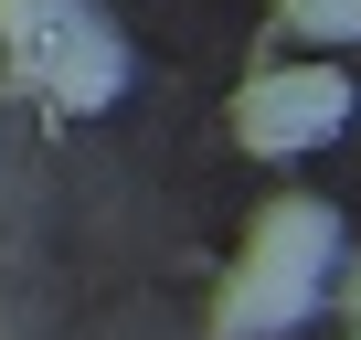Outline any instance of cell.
I'll return each instance as SVG.
<instances>
[{"instance_id":"1","label":"cell","mask_w":361,"mask_h":340,"mask_svg":"<svg viewBox=\"0 0 361 340\" xmlns=\"http://www.w3.org/2000/svg\"><path fill=\"white\" fill-rule=\"evenodd\" d=\"M340 117H350V85H340L329 64H298V75H255V85H245V107H234L245 149H266V159H298V149H319Z\"/></svg>"},{"instance_id":"2","label":"cell","mask_w":361,"mask_h":340,"mask_svg":"<svg viewBox=\"0 0 361 340\" xmlns=\"http://www.w3.org/2000/svg\"><path fill=\"white\" fill-rule=\"evenodd\" d=\"M22 75H32L54 107H106V96H117V32L64 22L54 43H32V54H22Z\"/></svg>"},{"instance_id":"3","label":"cell","mask_w":361,"mask_h":340,"mask_svg":"<svg viewBox=\"0 0 361 340\" xmlns=\"http://www.w3.org/2000/svg\"><path fill=\"white\" fill-rule=\"evenodd\" d=\"M340 255V224H329V202H308V192H276L266 213H255V245H245V266H276V277H308L319 287V266Z\"/></svg>"},{"instance_id":"4","label":"cell","mask_w":361,"mask_h":340,"mask_svg":"<svg viewBox=\"0 0 361 340\" xmlns=\"http://www.w3.org/2000/svg\"><path fill=\"white\" fill-rule=\"evenodd\" d=\"M308 308H319V287H308V277L234 266V277H224V298H213V329H224V340H276V329H298Z\"/></svg>"},{"instance_id":"5","label":"cell","mask_w":361,"mask_h":340,"mask_svg":"<svg viewBox=\"0 0 361 340\" xmlns=\"http://www.w3.org/2000/svg\"><path fill=\"white\" fill-rule=\"evenodd\" d=\"M64 22H85V0H0V43H11V54L54 43Z\"/></svg>"},{"instance_id":"6","label":"cell","mask_w":361,"mask_h":340,"mask_svg":"<svg viewBox=\"0 0 361 340\" xmlns=\"http://www.w3.org/2000/svg\"><path fill=\"white\" fill-rule=\"evenodd\" d=\"M287 11V32H308V43H361V0H276Z\"/></svg>"},{"instance_id":"7","label":"cell","mask_w":361,"mask_h":340,"mask_svg":"<svg viewBox=\"0 0 361 340\" xmlns=\"http://www.w3.org/2000/svg\"><path fill=\"white\" fill-rule=\"evenodd\" d=\"M350 319H361V277H350Z\"/></svg>"}]
</instances>
